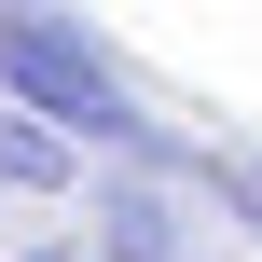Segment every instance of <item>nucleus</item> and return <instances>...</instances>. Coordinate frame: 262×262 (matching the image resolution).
Here are the masks:
<instances>
[{"instance_id":"1","label":"nucleus","mask_w":262,"mask_h":262,"mask_svg":"<svg viewBox=\"0 0 262 262\" xmlns=\"http://www.w3.org/2000/svg\"><path fill=\"white\" fill-rule=\"evenodd\" d=\"M0 111L55 124L69 152L97 138V152L138 166V180H180V138L124 97V69H111V41H97L83 14H28V0H0Z\"/></svg>"},{"instance_id":"2","label":"nucleus","mask_w":262,"mask_h":262,"mask_svg":"<svg viewBox=\"0 0 262 262\" xmlns=\"http://www.w3.org/2000/svg\"><path fill=\"white\" fill-rule=\"evenodd\" d=\"M83 249L97 262H193V193L111 166V180H83Z\"/></svg>"},{"instance_id":"3","label":"nucleus","mask_w":262,"mask_h":262,"mask_svg":"<svg viewBox=\"0 0 262 262\" xmlns=\"http://www.w3.org/2000/svg\"><path fill=\"white\" fill-rule=\"evenodd\" d=\"M83 180V152L55 138V124H28V111H0V193H69Z\"/></svg>"},{"instance_id":"4","label":"nucleus","mask_w":262,"mask_h":262,"mask_svg":"<svg viewBox=\"0 0 262 262\" xmlns=\"http://www.w3.org/2000/svg\"><path fill=\"white\" fill-rule=\"evenodd\" d=\"M14 262H97V249H83V235H41V249H14Z\"/></svg>"},{"instance_id":"5","label":"nucleus","mask_w":262,"mask_h":262,"mask_svg":"<svg viewBox=\"0 0 262 262\" xmlns=\"http://www.w3.org/2000/svg\"><path fill=\"white\" fill-rule=\"evenodd\" d=\"M221 193H235V207H249V235H262V166H249V180H221Z\"/></svg>"},{"instance_id":"6","label":"nucleus","mask_w":262,"mask_h":262,"mask_svg":"<svg viewBox=\"0 0 262 262\" xmlns=\"http://www.w3.org/2000/svg\"><path fill=\"white\" fill-rule=\"evenodd\" d=\"M0 262H14V249H0Z\"/></svg>"}]
</instances>
